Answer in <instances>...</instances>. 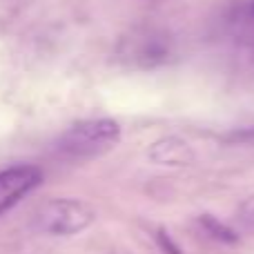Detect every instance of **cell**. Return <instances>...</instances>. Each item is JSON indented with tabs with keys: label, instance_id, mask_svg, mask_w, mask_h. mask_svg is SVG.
<instances>
[{
	"label": "cell",
	"instance_id": "cell-9",
	"mask_svg": "<svg viewBox=\"0 0 254 254\" xmlns=\"http://www.w3.org/2000/svg\"><path fill=\"white\" fill-rule=\"evenodd\" d=\"M156 241H158V246L163 248V252H165V254H181L179 246H176V243L167 237L165 230H158V232H156Z\"/></svg>",
	"mask_w": 254,
	"mask_h": 254
},
{
	"label": "cell",
	"instance_id": "cell-2",
	"mask_svg": "<svg viewBox=\"0 0 254 254\" xmlns=\"http://www.w3.org/2000/svg\"><path fill=\"white\" fill-rule=\"evenodd\" d=\"M96 219L89 203L78 198H56L47 201L34 212L31 228L47 237H74L87 230Z\"/></svg>",
	"mask_w": 254,
	"mask_h": 254
},
{
	"label": "cell",
	"instance_id": "cell-7",
	"mask_svg": "<svg viewBox=\"0 0 254 254\" xmlns=\"http://www.w3.org/2000/svg\"><path fill=\"white\" fill-rule=\"evenodd\" d=\"M228 143H241V145H254V125L250 127H241V129H234L225 136Z\"/></svg>",
	"mask_w": 254,
	"mask_h": 254
},
{
	"label": "cell",
	"instance_id": "cell-5",
	"mask_svg": "<svg viewBox=\"0 0 254 254\" xmlns=\"http://www.w3.org/2000/svg\"><path fill=\"white\" fill-rule=\"evenodd\" d=\"M147 158L158 165H188V163H192V149L183 138L165 136V138L149 145Z\"/></svg>",
	"mask_w": 254,
	"mask_h": 254
},
{
	"label": "cell",
	"instance_id": "cell-1",
	"mask_svg": "<svg viewBox=\"0 0 254 254\" xmlns=\"http://www.w3.org/2000/svg\"><path fill=\"white\" fill-rule=\"evenodd\" d=\"M121 140V127L112 119L78 121L58 138L56 149L69 158H96Z\"/></svg>",
	"mask_w": 254,
	"mask_h": 254
},
{
	"label": "cell",
	"instance_id": "cell-10",
	"mask_svg": "<svg viewBox=\"0 0 254 254\" xmlns=\"http://www.w3.org/2000/svg\"><path fill=\"white\" fill-rule=\"evenodd\" d=\"M239 16L246 18V20H254V0H246V4L241 7Z\"/></svg>",
	"mask_w": 254,
	"mask_h": 254
},
{
	"label": "cell",
	"instance_id": "cell-3",
	"mask_svg": "<svg viewBox=\"0 0 254 254\" xmlns=\"http://www.w3.org/2000/svg\"><path fill=\"white\" fill-rule=\"evenodd\" d=\"M172 54H174L172 36L163 27H138L119 45L121 61L140 69L165 65L172 61Z\"/></svg>",
	"mask_w": 254,
	"mask_h": 254
},
{
	"label": "cell",
	"instance_id": "cell-8",
	"mask_svg": "<svg viewBox=\"0 0 254 254\" xmlns=\"http://www.w3.org/2000/svg\"><path fill=\"white\" fill-rule=\"evenodd\" d=\"M239 221L246 228H254V196L248 198L241 207H239Z\"/></svg>",
	"mask_w": 254,
	"mask_h": 254
},
{
	"label": "cell",
	"instance_id": "cell-4",
	"mask_svg": "<svg viewBox=\"0 0 254 254\" xmlns=\"http://www.w3.org/2000/svg\"><path fill=\"white\" fill-rule=\"evenodd\" d=\"M43 183V172L34 165H16L0 172V216L7 214L22 196Z\"/></svg>",
	"mask_w": 254,
	"mask_h": 254
},
{
	"label": "cell",
	"instance_id": "cell-6",
	"mask_svg": "<svg viewBox=\"0 0 254 254\" xmlns=\"http://www.w3.org/2000/svg\"><path fill=\"white\" fill-rule=\"evenodd\" d=\"M198 223H201V228L205 230L212 239H216V241H221V243H237L239 241L237 232H234V230H230L225 223H221L219 219H214V216L203 214L201 219H198Z\"/></svg>",
	"mask_w": 254,
	"mask_h": 254
}]
</instances>
